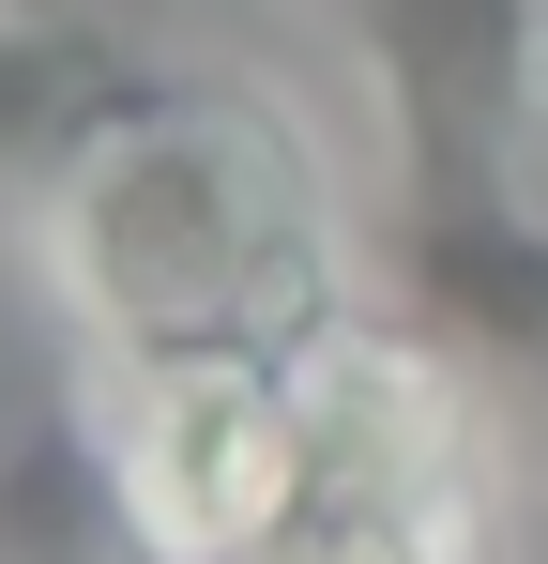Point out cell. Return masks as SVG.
<instances>
[{
  "label": "cell",
  "instance_id": "1",
  "mask_svg": "<svg viewBox=\"0 0 548 564\" xmlns=\"http://www.w3.org/2000/svg\"><path fill=\"white\" fill-rule=\"evenodd\" d=\"M31 260L91 381L122 367H305L351 336V229L305 122L244 77L107 62L31 169Z\"/></svg>",
  "mask_w": 548,
  "mask_h": 564
},
{
  "label": "cell",
  "instance_id": "2",
  "mask_svg": "<svg viewBox=\"0 0 548 564\" xmlns=\"http://www.w3.org/2000/svg\"><path fill=\"white\" fill-rule=\"evenodd\" d=\"M91 473L107 534L138 564H244L305 519L320 412L305 367H122L91 381Z\"/></svg>",
  "mask_w": 548,
  "mask_h": 564
},
{
  "label": "cell",
  "instance_id": "3",
  "mask_svg": "<svg viewBox=\"0 0 548 564\" xmlns=\"http://www.w3.org/2000/svg\"><path fill=\"white\" fill-rule=\"evenodd\" d=\"M412 305L442 351L548 367V214L518 198H412Z\"/></svg>",
  "mask_w": 548,
  "mask_h": 564
},
{
  "label": "cell",
  "instance_id": "4",
  "mask_svg": "<svg viewBox=\"0 0 548 564\" xmlns=\"http://www.w3.org/2000/svg\"><path fill=\"white\" fill-rule=\"evenodd\" d=\"M107 62H122L107 31H0V184L46 169V138L107 93Z\"/></svg>",
  "mask_w": 548,
  "mask_h": 564
},
{
  "label": "cell",
  "instance_id": "5",
  "mask_svg": "<svg viewBox=\"0 0 548 564\" xmlns=\"http://www.w3.org/2000/svg\"><path fill=\"white\" fill-rule=\"evenodd\" d=\"M0 31H107V0H0Z\"/></svg>",
  "mask_w": 548,
  "mask_h": 564
}]
</instances>
